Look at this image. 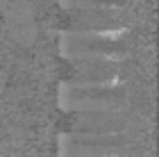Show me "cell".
I'll list each match as a JSON object with an SVG mask.
<instances>
[{"label": "cell", "mask_w": 159, "mask_h": 157, "mask_svg": "<svg viewBox=\"0 0 159 157\" xmlns=\"http://www.w3.org/2000/svg\"><path fill=\"white\" fill-rule=\"evenodd\" d=\"M57 105L68 116L127 112L129 87L123 75L111 80H64L57 89Z\"/></svg>", "instance_id": "6da1fadb"}, {"label": "cell", "mask_w": 159, "mask_h": 157, "mask_svg": "<svg viewBox=\"0 0 159 157\" xmlns=\"http://www.w3.org/2000/svg\"><path fill=\"white\" fill-rule=\"evenodd\" d=\"M129 27H116V30H59L57 46L59 55L70 62L93 59L105 55L129 53Z\"/></svg>", "instance_id": "7a4b0ae2"}, {"label": "cell", "mask_w": 159, "mask_h": 157, "mask_svg": "<svg viewBox=\"0 0 159 157\" xmlns=\"http://www.w3.org/2000/svg\"><path fill=\"white\" fill-rule=\"evenodd\" d=\"M59 157H129L127 134H89L61 132L57 137Z\"/></svg>", "instance_id": "3957f363"}, {"label": "cell", "mask_w": 159, "mask_h": 157, "mask_svg": "<svg viewBox=\"0 0 159 157\" xmlns=\"http://www.w3.org/2000/svg\"><path fill=\"white\" fill-rule=\"evenodd\" d=\"M66 16L70 21L68 30H116V27H127L125 5L93 7V9L70 12Z\"/></svg>", "instance_id": "277c9868"}, {"label": "cell", "mask_w": 159, "mask_h": 157, "mask_svg": "<svg viewBox=\"0 0 159 157\" xmlns=\"http://www.w3.org/2000/svg\"><path fill=\"white\" fill-rule=\"evenodd\" d=\"M129 118L127 112L114 114H77L70 118V132L89 134H127Z\"/></svg>", "instance_id": "5b68a950"}, {"label": "cell", "mask_w": 159, "mask_h": 157, "mask_svg": "<svg viewBox=\"0 0 159 157\" xmlns=\"http://www.w3.org/2000/svg\"><path fill=\"white\" fill-rule=\"evenodd\" d=\"M107 5H123V0H59V7L66 14L93 9V7H107Z\"/></svg>", "instance_id": "8992f818"}]
</instances>
